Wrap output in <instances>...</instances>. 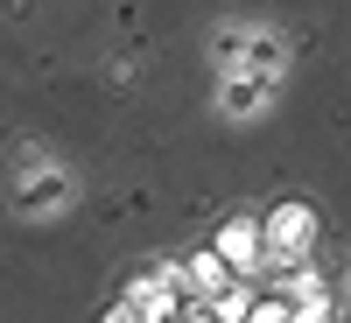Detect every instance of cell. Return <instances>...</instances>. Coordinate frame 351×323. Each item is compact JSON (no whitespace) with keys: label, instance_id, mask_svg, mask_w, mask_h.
I'll return each instance as SVG.
<instances>
[{"label":"cell","instance_id":"cell-1","mask_svg":"<svg viewBox=\"0 0 351 323\" xmlns=\"http://www.w3.org/2000/svg\"><path fill=\"white\" fill-rule=\"evenodd\" d=\"M309 239H316V211L309 204H267V218H260V274L302 267Z\"/></svg>","mask_w":351,"mask_h":323},{"label":"cell","instance_id":"cell-2","mask_svg":"<svg viewBox=\"0 0 351 323\" xmlns=\"http://www.w3.org/2000/svg\"><path fill=\"white\" fill-rule=\"evenodd\" d=\"M232 64H239L246 77H281V64H288V43L281 36H267V28H260V36H239V56H232Z\"/></svg>","mask_w":351,"mask_h":323},{"label":"cell","instance_id":"cell-3","mask_svg":"<svg viewBox=\"0 0 351 323\" xmlns=\"http://www.w3.org/2000/svg\"><path fill=\"white\" fill-rule=\"evenodd\" d=\"M64 197H71V176L64 169H36V176H21V190H14L21 211H56Z\"/></svg>","mask_w":351,"mask_h":323},{"label":"cell","instance_id":"cell-4","mask_svg":"<svg viewBox=\"0 0 351 323\" xmlns=\"http://www.w3.org/2000/svg\"><path fill=\"white\" fill-rule=\"evenodd\" d=\"M218 106L232 112V120L260 112V106H267V77H246V71H232V77H225V92H218Z\"/></svg>","mask_w":351,"mask_h":323},{"label":"cell","instance_id":"cell-5","mask_svg":"<svg viewBox=\"0 0 351 323\" xmlns=\"http://www.w3.org/2000/svg\"><path fill=\"white\" fill-rule=\"evenodd\" d=\"M337 323H351V296H344V302H337Z\"/></svg>","mask_w":351,"mask_h":323}]
</instances>
